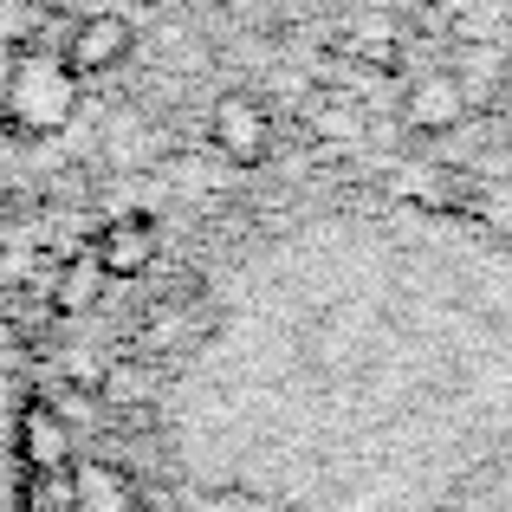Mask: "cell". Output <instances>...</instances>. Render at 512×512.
I'll return each mask as SVG.
<instances>
[{
    "mask_svg": "<svg viewBox=\"0 0 512 512\" xmlns=\"http://www.w3.org/2000/svg\"><path fill=\"white\" fill-rule=\"evenodd\" d=\"M175 454L208 512H512V273L409 318H273L201 370Z\"/></svg>",
    "mask_w": 512,
    "mask_h": 512,
    "instance_id": "cell-1",
    "label": "cell"
},
{
    "mask_svg": "<svg viewBox=\"0 0 512 512\" xmlns=\"http://www.w3.org/2000/svg\"><path fill=\"white\" fill-rule=\"evenodd\" d=\"M78 98H85V78L72 72V59L59 46H46V33L13 46L7 78H0V124H7V137H20V143L59 137L72 124Z\"/></svg>",
    "mask_w": 512,
    "mask_h": 512,
    "instance_id": "cell-2",
    "label": "cell"
},
{
    "mask_svg": "<svg viewBox=\"0 0 512 512\" xmlns=\"http://www.w3.org/2000/svg\"><path fill=\"white\" fill-rule=\"evenodd\" d=\"M208 143L221 163L234 169H260L273 156V111H266L260 91H221L208 117Z\"/></svg>",
    "mask_w": 512,
    "mask_h": 512,
    "instance_id": "cell-3",
    "label": "cell"
},
{
    "mask_svg": "<svg viewBox=\"0 0 512 512\" xmlns=\"http://www.w3.org/2000/svg\"><path fill=\"white\" fill-rule=\"evenodd\" d=\"M467 117H474V85H467L461 72H448V65L415 72L409 91H402V124H409L415 137H448Z\"/></svg>",
    "mask_w": 512,
    "mask_h": 512,
    "instance_id": "cell-4",
    "label": "cell"
},
{
    "mask_svg": "<svg viewBox=\"0 0 512 512\" xmlns=\"http://www.w3.org/2000/svg\"><path fill=\"white\" fill-rule=\"evenodd\" d=\"M65 59H72V72L78 78H98V72H117V65L137 52V26L124 20V13H111V7H98V13H85V20H72V33H65Z\"/></svg>",
    "mask_w": 512,
    "mask_h": 512,
    "instance_id": "cell-5",
    "label": "cell"
},
{
    "mask_svg": "<svg viewBox=\"0 0 512 512\" xmlns=\"http://www.w3.org/2000/svg\"><path fill=\"white\" fill-rule=\"evenodd\" d=\"M91 253H98V266L111 279L150 273V260H156V221H143V214H117V221H104V234L91 240Z\"/></svg>",
    "mask_w": 512,
    "mask_h": 512,
    "instance_id": "cell-6",
    "label": "cell"
},
{
    "mask_svg": "<svg viewBox=\"0 0 512 512\" xmlns=\"http://www.w3.org/2000/svg\"><path fill=\"white\" fill-rule=\"evenodd\" d=\"M402 46H409V33H402V20H396V13H383V7H370V0H363V7H357V20H350V33H344V52H357L363 65H376V72H389V65H402Z\"/></svg>",
    "mask_w": 512,
    "mask_h": 512,
    "instance_id": "cell-7",
    "label": "cell"
},
{
    "mask_svg": "<svg viewBox=\"0 0 512 512\" xmlns=\"http://www.w3.org/2000/svg\"><path fill=\"white\" fill-rule=\"evenodd\" d=\"M461 208H467V221H474L480 234L512 240V175H487V182H474L461 195Z\"/></svg>",
    "mask_w": 512,
    "mask_h": 512,
    "instance_id": "cell-8",
    "label": "cell"
},
{
    "mask_svg": "<svg viewBox=\"0 0 512 512\" xmlns=\"http://www.w3.org/2000/svg\"><path fill=\"white\" fill-rule=\"evenodd\" d=\"M305 130H312L318 143H350L363 130V111L357 98H344V91H312V111H305Z\"/></svg>",
    "mask_w": 512,
    "mask_h": 512,
    "instance_id": "cell-9",
    "label": "cell"
},
{
    "mask_svg": "<svg viewBox=\"0 0 512 512\" xmlns=\"http://www.w3.org/2000/svg\"><path fill=\"white\" fill-rule=\"evenodd\" d=\"M104 266H98V253H78V260H65V273H59V312H85V305H98V292H104Z\"/></svg>",
    "mask_w": 512,
    "mask_h": 512,
    "instance_id": "cell-10",
    "label": "cell"
},
{
    "mask_svg": "<svg viewBox=\"0 0 512 512\" xmlns=\"http://www.w3.org/2000/svg\"><path fill=\"white\" fill-rule=\"evenodd\" d=\"M46 33V13L33 7V0H0V46H26V39Z\"/></svg>",
    "mask_w": 512,
    "mask_h": 512,
    "instance_id": "cell-11",
    "label": "cell"
},
{
    "mask_svg": "<svg viewBox=\"0 0 512 512\" xmlns=\"http://www.w3.org/2000/svg\"><path fill=\"white\" fill-rule=\"evenodd\" d=\"M13 448H20V441H7V435H0V512H20V500H13Z\"/></svg>",
    "mask_w": 512,
    "mask_h": 512,
    "instance_id": "cell-12",
    "label": "cell"
},
{
    "mask_svg": "<svg viewBox=\"0 0 512 512\" xmlns=\"http://www.w3.org/2000/svg\"><path fill=\"white\" fill-rule=\"evenodd\" d=\"M370 7H383V13H396V20H409V13L422 7V0H370Z\"/></svg>",
    "mask_w": 512,
    "mask_h": 512,
    "instance_id": "cell-13",
    "label": "cell"
},
{
    "mask_svg": "<svg viewBox=\"0 0 512 512\" xmlns=\"http://www.w3.org/2000/svg\"><path fill=\"white\" fill-rule=\"evenodd\" d=\"M33 7H39V13H52V7H65V0H33Z\"/></svg>",
    "mask_w": 512,
    "mask_h": 512,
    "instance_id": "cell-14",
    "label": "cell"
}]
</instances>
